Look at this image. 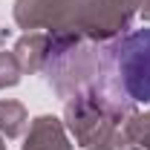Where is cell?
Instances as JSON below:
<instances>
[{
	"label": "cell",
	"mask_w": 150,
	"mask_h": 150,
	"mask_svg": "<svg viewBox=\"0 0 150 150\" xmlns=\"http://www.w3.org/2000/svg\"><path fill=\"white\" fill-rule=\"evenodd\" d=\"M121 90L139 104H150V29H136L115 43Z\"/></svg>",
	"instance_id": "1"
}]
</instances>
